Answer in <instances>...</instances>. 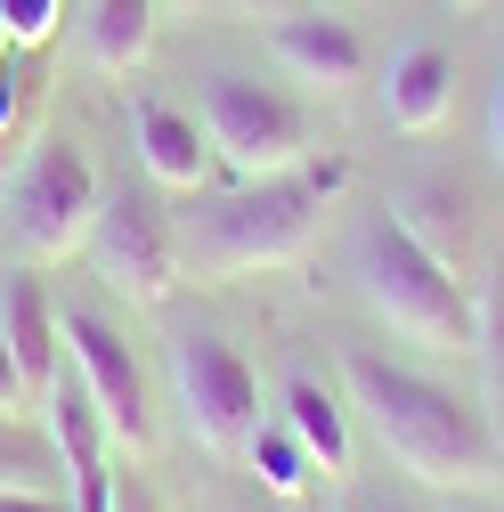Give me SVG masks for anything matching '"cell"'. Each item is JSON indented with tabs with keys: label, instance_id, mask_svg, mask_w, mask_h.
Returning <instances> with one entry per match:
<instances>
[{
	"label": "cell",
	"instance_id": "obj_8",
	"mask_svg": "<svg viewBox=\"0 0 504 512\" xmlns=\"http://www.w3.org/2000/svg\"><path fill=\"white\" fill-rule=\"evenodd\" d=\"M82 252H90V269L106 277V293H122L131 309H163L179 293V228L147 196H106Z\"/></svg>",
	"mask_w": 504,
	"mask_h": 512
},
{
	"label": "cell",
	"instance_id": "obj_1",
	"mask_svg": "<svg viewBox=\"0 0 504 512\" xmlns=\"http://www.w3.org/2000/svg\"><path fill=\"white\" fill-rule=\"evenodd\" d=\"M342 382L358 415L374 423V439L391 447V464L415 472L423 488H456V496H488L504 480V447L488 431V415L472 399H456L448 382H431L399 358H374V350H350L342 358Z\"/></svg>",
	"mask_w": 504,
	"mask_h": 512
},
{
	"label": "cell",
	"instance_id": "obj_16",
	"mask_svg": "<svg viewBox=\"0 0 504 512\" xmlns=\"http://www.w3.org/2000/svg\"><path fill=\"white\" fill-rule=\"evenodd\" d=\"M57 439H41L25 415H0V488H33V496H57Z\"/></svg>",
	"mask_w": 504,
	"mask_h": 512
},
{
	"label": "cell",
	"instance_id": "obj_23",
	"mask_svg": "<svg viewBox=\"0 0 504 512\" xmlns=\"http://www.w3.org/2000/svg\"><path fill=\"white\" fill-rule=\"evenodd\" d=\"M163 9H204V0H163Z\"/></svg>",
	"mask_w": 504,
	"mask_h": 512
},
{
	"label": "cell",
	"instance_id": "obj_10",
	"mask_svg": "<svg viewBox=\"0 0 504 512\" xmlns=\"http://www.w3.org/2000/svg\"><path fill=\"white\" fill-rule=\"evenodd\" d=\"M131 147H139V163H147L155 187L204 196V179H212V139H204V122L187 114V106L139 90V98H131Z\"/></svg>",
	"mask_w": 504,
	"mask_h": 512
},
{
	"label": "cell",
	"instance_id": "obj_2",
	"mask_svg": "<svg viewBox=\"0 0 504 512\" xmlns=\"http://www.w3.org/2000/svg\"><path fill=\"white\" fill-rule=\"evenodd\" d=\"M350 187V163L342 155H309L293 171H269V179H236L228 196H204L196 212L179 220V269L196 277H252V269H293L309 261L326 212L342 204Z\"/></svg>",
	"mask_w": 504,
	"mask_h": 512
},
{
	"label": "cell",
	"instance_id": "obj_11",
	"mask_svg": "<svg viewBox=\"0 0 504 512\" xmlns=\"http://www.w3.org/2000/svg\"><path fill=\"white\" fill-rule=\"evenodd\" d=\"M456 106V57L439 49V41H407L391 57V74H383V114H391V131H439Z\"/></svg>",
	"mask_w": 504,
	"mask_h": 512
},
{
	"label": "cell",
	"instance_id": "obj_24",
	"mask_svg": "<svg viewBox=\"0 0 504 512\" xmlns=\"http://www.w3.org/2000/svg\"><path fill=\"white\" fill-rule=\"evenodd\" d=\"M448 9H472V0H448Z\"/></svg>",
	"mask_w": 504,
	"mask_h": 512
},
{
	"label": "cell",
	"instance_id": "obj_17",
	"mask_svg": "<svg viewBox=\"0 0 504 512\" xmlns=\"http://www.w3.org/2000/svg\"><path fill=\"white\" fill-rule=\"evenodd\" d=\"M57 17H66V0H0V33L25 41V49H41L57 33Z\"/></svg>",
	"mask_w": 504,
	"mask_h": 512
},
{
	"label": "cell",
	"instance_id": "obj_15",
	"mask_svg": "<svg viewBox=\"0 0 504 512\" xmlns=\"http://www.w3.org/2000/svg\"><path fill=\"white\" fill-rule=\"evenodd\" d=\"M244 464H252V480H261L269 496H285V504H301V496H318V488H326V472L309 464V447L293 439V423H285V415L252 431V447H244Z\"/></svg>",
	"mask_w": 504,
	"mask_h": 512
},
{
	"label": "cell",
	"instance_id": "obj_18",
	"mask_svg": "<svg viewBox=\"0 0 504 512\" xmlns=\"http://www.w3.org/2000/svg\"><path fill=\"white\" fill-rule=\"evenodd\" d=\"M25 407H33V382H25L17 350H9V334H0V415H25Z\"/></svg>",
	"mask_w": 504,
	"mask_h": 512
},
{
	"label": "cell",
	"instance_id": "obj_5",
	"mask_svg": "<svg viewBox=\"0 0 504 512\" xmlns=\"http://www.w3.org/2000/svg\"><path fill=\"white\" fill-rule=\"evenodd\" d=\"M106 204V187H98V163L66 139H41L25 155V171L9 179V236L25 252V269H57V261H74V252L90 244V220Z\"/></svg>",
	"mask_w": 504,
	"mask_h": 512
},
{
	"label": "cell",
	"instance_id": "obj_4",
	"mask_svg": "<svg viewBox=\"0 0 504 512\" xmlns=\"http://www.w3.org/2000/svg\"><path fill=\"white\" fill-rule=\"evenodd\" d=\"M196 122L212 139V163H228L236 179H269L318 155V122H309L301 98L252 82V74H212L196 90Z\"/></svg>",
	"mask_w": 504,
	"mask_h": 512
},
{
	"label": "cell",
	"instance_id": "obj_22",
	"mask_svg": "<svg viewBox=\"0 0 504 512\" xmlns=\"http://www.w3.org/2000/svg\"><path fill=\"white\" fill-rule=\"evenodd\" d=\"M228 9H236V17H269L277 0H228Z\"/></svg>",
	"mask_w": 504,
	"mask_h": 512
},
{
	"label": "cell",
	"instance_id": "obj_14",
	"mask_svg": "<svg viewBox=\"0 0 504 512\" xmlns=\"http://www.w3.org/2000/svg\"><path fill=\"white\" fill-rule=\"evenodd\" d=\"M155 9H163V0H90V9H82V57H90L98 74L147 66V49H155Z\"/></svg>",
	"mask_w": 504,
	"mask_h": 512
},
{
	"label": "cell",
	"instance_id": "obj_12",
	"mask_svg": "<svg viewBox=\"0 0 504 512\" xmlns=\"http://www.w3.org/2000/svg\"><path fill=\"white\" fill-rule=\"evenodd\" d=\"M0 334H9V350H17V366L33 382V407H41V391L57 382V366H66V342H57V301H49V285L33 269L0 277Z\"/></svg>",
	"mask_w": 504,
	"mask_h": 512
},
{
	"label": "cell",
	"instance_id": "obj_25",
	"mask_svg": "<svg viewBox=\"0 0 504 512\" xmlns=\"http://www.w3.org/2000/svg\"><path fill=\"white\" fill-rule=\"evenodd\" d=\"M374 512H391V504H374Z\"/></svg>",
	"mask_w": 504,
	"mask_h": 512
},
{
	"label": "cell",
	"instance_id": "obj_19",
	"mask_svg": "<svg viewBox=\"0 0 504 512\" xmlns=\"http://www.w3.org/2000/svg\"><path fill=\"white\" fill-rule=\"evenodd\" d=\"M114 512H163V496L147 480H114Z\"/></svg>",
	"mask_w": 504,
	"mask_h": 512
},
{
	"label": "cell",
	"instance_id": "obj_6",
	"mask_svg": "<svg viewBox=\"0 0 504 512\" xmlns=\"http://www.w3.org/2000/svg\"><path fill=\"white\" fill-rule=\"evenodd\" d=\"M171 407L204 456H244L261 431V374H252L220 334H179L171 342Z\"/></svg>",
	"mask_w": 504,
	"mask_h": 512
},
{
	"label": "cell",
	"instance_id": "obj_7",
	"mask_svg": "<svg viewBox=\"0 0 504 512\" xmlns=\"http://www.w3.org/2000/svg\"><path fill=\"white\" fill-rule=\"evenodd\" d=\"M57 342H66V366L82 374V391H90V407L106 415V431H114V447L122 456H155V407H147V374H139V358H131V342H122L98 309H57Z\"/></svg>",
	"mask_w": 504,
	"mask_h": 512
},
{
	"label": "cell",
	"instance_id": "obj_13",
	"mask_svg": "<svg viewBox=\"0 0 504 512\" xmlns=\"http://www.w3.org/2000/svg\"><path fill=\"white\" fill-rule=\"evenodd\" d=\"M277 407H285L293 439L309 447V464L326 472V488L350 480V464H358V447H350V407L326 391V382L309 374V366H293V374H285V391H277Z\"/></svg>",
	"mask_w": 504,
	"mask_h": 512
},
{
	"label": "cell",
	"instance_id": "obj_3",
	"mask_svg": "<svg viewBox=\"0 0 504 512\" xmlns=\"http://www.w3.org/2000/svg\"><path fill=\"white\" fill-rule=\"evenodd\" d=\"M350 285H358V301L374 309V326H391L399 342H423V350H464V342H472L464 277L439 261V252H431L399 212H374V220L350 236Z\"/></svg>",
	"mask_w": 504,
	"mask_h": 512
},
{
	"label": "cell",
	"instance_id": "obj_21",
	"mask_svg": "<svg viewBox=\"0 0 504 512\" xmlns=\"http://www.w3.org/2000/svg\"><path fill=\"white\" fill-rule=\"evenodd\" d=\"M488 155L504 163V90H496V106H488Z\"/></svg>",
	"mask_w": 504,
	"mask_h": 512
},
{
	"label": "cell",
	"instance_id": "obj_20",
	"mask_svg": "<svg viewBox=\"0 0 504 512\" xmlns=\"http://www.w3.org/2000/svg\"><path fill=\"white\" fill-rule=\"evenodd\" d=\"M0 512H66V496H33V488H0Z\"/></svg>",
	"mask_w": 504,
	"mask_h": 512
},
{
	"label": "cell",
	"instance_id": "obj_9",
	"mask_svg": "<svg viewBox=\"0 0 504 512\" xmlns=\"http://www.w3.org/2000/svg\"><path fill=\"white\" fill-rule=\"evenodd\" d=\"M269 57L285 66V82L301 90H350L366 74V41L350 17H326V9H285L269 17Z\"/></svg>",
	"mask_w": 504,
	"mask_h": 512
}]
</instances>
